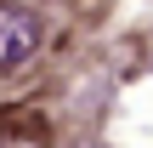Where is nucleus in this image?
Masks as SVG:
<instances>
[{"instance_id": "1", "label": "nucleus", "mask_w": 153, "mask_h": 148, "mask_svg": "<svg viewBox=\"0 0 153 148\" xmlns=\"http://www.w3.org/2000/svg\"><path fill=\"white\" fill-rule=\"evenodd\" d=\"M34 51H40V23L0 0V74H17L23 63H34Z\"/></svg>"}]
</instances>
